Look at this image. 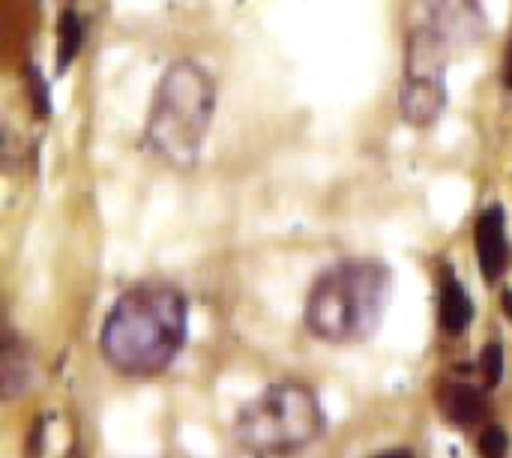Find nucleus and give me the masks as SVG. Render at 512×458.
Listing matches in <instances>:
<instances>
[{
	"instance_id": "obj_14",
	"label": "nucleus",
	"mask_w": 512,
	"mask_h": 458,
	"mask_svg": "<svg viewBox=\"0 0 512 458\" xmlns=\"http://www.w3.org/2000/svg\"><path fill=\"white\" fill-rule=\"evenodd\" d=\"M375 458H414L408 450H393V453H384V456H375Z\"/></svg>"
},
{
	"instance_id": "obj_4",
	"label": "nucleus",
	"mask_w": 512,
	"mask_h": 458,
	"mask_svg": "<svg viewBox=\"0 0 512 458\" xmlns=\"http://www.w3.org/2000/svg\"><path fill=\"white\" fill-rule=\"evenodd\" d=\"M324 432L318 396L294 381L270 384L237 411L234 441L255 458H282L309 447Z\"/></svg>"
},
{
	"instance_id": "obj_6",
	"label": "nucleus",
	"mask_w": 512,
	"mask_h": 458,
	"mask_svg": "<svg viewBox=\"0 0 512 458\" xmlns=\"http://www.w3.org/2000/svg\"><path fill=\"white\" fill-rule=\"evenodd\" d=\"M477 261L489 282H498L507 261H510V240H507V216L501 207H489L474 228Z\"/></svg>"
},
{
	"instance_id": "obj_10",
	"label": "nucleus",
	"mask_w": 512,
	"mask_h": 458,
	"mask_svg": "<svg viewBox=\"0 0 512 458\" xmlns=\"http://www.w3.org/2000/svg\"><path fill=\"white\" fill-rule=\"evenodd\" d=\"M0 384H3V396H18V393L30 390V384H33V363L24 354V348H15L12 342L3 345Z\"/></svg>"
},
{
	"instance_id": "obj_1",
	"label": "nucleus",
	"mask_w": 512,
	"mask_h": 458,
	"mask_svg": "<svg viewBox=\"0 0 512 458\" xmlns=\"http://www.w3.org/2000/svg\"><path fill=\"white\" fill-rule=\"evenodd\" d=\"M186 297L165 282H144L129 288L108 312L99 348L102 357L129 378H150L165 372L186 342L189 327Z\"/></svg>"
},
{
	"instance_id": "obj_2",
	"label": "nucleus",
	"mask_w": 512,
	"mask_h": 458,
	"mask_svg": "<svg viewBox=\"0 0 512 458\" xmlns=\"http://www.w3.org/2000/svg\"><path fill=\"white\" fill-rule=\"evenodd\" d=\"M390 297V267L378 261H342L312 285L303 318L306 327L324 342H363L381 327Z\"/></svg>"
},
{
	"instance_id": "obj_5",
	"label": "nucleus",
	"mask_w": 512,
	"mask_h": 458,
	"mask_svg": "<svg viewBox=\"0 0 512 458\" xmlns=\"http://www.w3.org/2000/svg\"><path fill=\"white\" fill-rule=\"evenodd\" d=\"M432 30L444 39L450 51L471 48L483 39L486 15L480 0H438L432 15Z\"/></svg>"
},
{
	"instance_id": "obj_13",
	"label": "nucleus",
	"mask_w": 512,
	"mask_h": 458,
	"mask_svg": "<svg viewBox=\"0 0 512 458\" xmlns=\"http://www.w3.org/2000/svg\"><path fill=\"white\" fill-rule=\"evenodd\" d=\"M483 372L489 387H498L504 381V348L498 342H489V348L483 351Z\"/></svg>"
},
{
	"instance_id": "obj_9",
	"label": "nucleus",
	"mask_w": 512,
	"mask_h": 458,
	"mask_svg": "<svg viewBox=\"0 0 512 458\" xmlns=\"http://www.w3.org/2000/svg\"><path fill=\"white\" fill-rule=\"evenodd\" d=\"M474 321V303L465 291V285L453 276L441 285V327L450 336H462Z\"/></svg>"
},
{
	"instance_id": "obj_8",
	"label": "nucleus",
	"mask_w": 512,
	"mask_h": 458,
	"mask_svg": "<svg viewBox=\"0 0 512 458\" xmlns=\"http://www.w3.org/2000/svg\"><path fill=\"white\" fill-rule=\"evenodd\" d=\"M441 411L450 426L474 429L489 414V396L474 384H447L441 390Z\"/></svg>"
},
{
	"instance_id": "obj_7",
	"label": "nucleus",
	"mask_w": 512,
	"mask_h": 458,
	"mask_svg": "<svg viewBox=\"0 0 512 458\" xmlns=\"http://www.w3.org/2000/svg\"><path fill=\"white\" fill-rule=\"evenodd\" d=\"M447 105V84L444 78H420L405 75L399 90V108L402 117L414 126H432Z\"/></svg>"
},
{
	"instance_id": "obj_11",
	"label": "nucleus",
	"mask_w": 512,
	"mask_h": 458,
	"mask_svg": "<svg viewBox=\"0 0 512 458\" xmlns=\"http://www.w3.org/2000/svg\"><path fill=\"white\" fill-rule=\"evenodd\" d=\"M81 42H84L81 18L75 15V9H63L60 24H57V69H60V72L78 57Z\"/></svg>"
},
{
	"instance_id": "obj_12",
	"label": "nucleus",
	"mask_w": 512,
	"mask_h": 458,
	"mask_svg": "<svg viewBox=\"0 0 512 458\" xmlns=\"http://www.w3.org/2000/svg\"><path fill=\"white\" fill-rule=\"evenodd\" d=\"M477 450H480L483 458H507V453H510V435L501 426H489V429H483V435L477 441Z\"/></svg>"
},
{
	"instance_id": "obj_3",
	"label": "nucleus",
	"mask_w": 512,
	"mask_h": 458,
	"mask_svg": "<svg viewBox=\"0 0 512 458\" xmlns=\"http://www.w3.org/2000/svg\"><path fill=\"white\" fill-rule=\"evenodd\" d=\"M216 114V84L210 72L195 60H177L159 78L147 144L171 168L189 171L204 147L207 129Z\"/></svg>"
}]
</instances>
